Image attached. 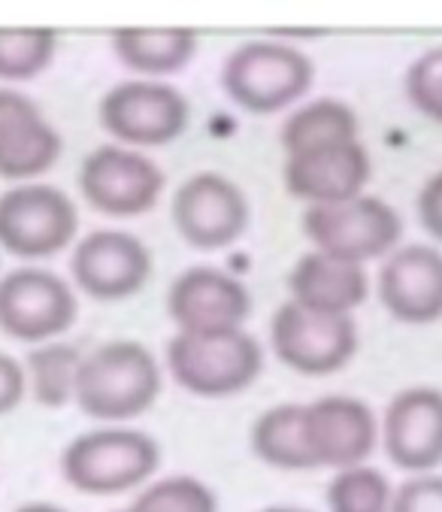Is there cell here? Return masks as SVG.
Returning <instances> with one entry per match:
<instances>
[{
	"label": "cell",
	"instance_id": "cell-1",
	"mask_svg": "<svg viewBox=\"0 0 442 512\" xmlns=\"http://www.w3.org/2000/svg\"><path fill=\"white\" fill-rule=\"evenodd\" d=\"M161 367L137 340H113L82 355L73 400L88 419L128 422L155 406Z\"/></svg>",
	"mask_w": 442,
	"mask_h": 512
},
{
	"label": "cell",
	"instance_id": "cell-2",
	"mask_svg": "<svg viewBox=\"0 0 442 512\" xmlns=\"http://www.w3.org/2000/svg\"><path fill=\"white\" fill-rule=\"evenodd\" d=\"M161 467L155 437L134 428H97L67 443L61 473L70 488L91 497H113L143 488Z\"/></svg>",
	"mask_w": 442,
	"mask_h": 512
},
{
	"label": "cell",
	"instance_id": "cell-3",
	"mask_svg": "<svg viewBox=\"0 0 442 512\" xmlns=\"http://www.w3.org/2000/svg\"><path fill=\"white\" fill-rule=\"evenodd\" d=\"M315 67L309 55L288 43L255 40L234 49L221 67V88L252 116H273L312 88Z\"/></svg>",
	"mask_w": 442,
	"mask_h": 512
},
{
	"label": "cell",
	"instance_id": "cell-4",
	"mask_svg": "<svg viewBox=\"0 0 442 512\" xmlns=\"http://www.w3.org/2000/svg\"><path fill=\"white\" fill-rule=\"evenodd\" d=\"M173 379L197 397H234L264 370V352L246 331L228 334H179L167 343Z\"/></svg>",
	"mask_w": 442,
	"mask_h": 512
},
{
	"label": "cell",
	"instance_id": "cell-5",
	"mask_svg": "<svg viewBox=\"0 0 442 512\" xmlns=\"http://www.w3.org/2000/svg\"><path fill=\"white\" fill-rule=\"evenodd\" d=\"M303 234L315 252L346 264L388 258L403 237V222L388 200L361 194L334 207H306Z\"/></svg>",
	"mask_w": 442,
	"mask_h": 512
},
{
	"label": "cell",
	"instance_id": "cell-6",
	"mask_svg": "<svg viewBox=\"0 0 442 512\" xmlns=\"http://www.w3.org/2000/svg\"><path fill=\"white\" fill-rule=\"evenodd\" d=\"M79 231V210L67 191L46 182H22L0 194V249L16 258H52Z\"/></svg>",
	"mask_w": 442,
	"mask_h": 512
},
{
	"label": "cell",
	"instance_id": "cell-7",
	"mask_svg": "<svg viewBox=\"0 0 442 512\" xmlns=\"http://www.w3.org/2000/svg\"><path fill=\"white\" fill-rule=\"evenodd\" d=\"M97 119L119 146H167L185 134L191 107L170 82L128 79L103 94Z\"/></svg>",
	"mask_w": 442,
	"mask_h": 512
},
{
	"label": "cell",
	"instance_id": "cell-8",
	"mask_svg": "<svg viewBox=\"0 0 442 512\" xmlns=\"http://www.w3.org/2000/svg\"><path fill=\"white\" fill-rule=\"evenodd\" d=\"M164 182V170L149 155L119 143L97 146L79 167V191L85 203L113 219L149 213L164 191Z\"/></svg>",
	"mask_w": 442,
	"mask_h": 512
},
{
	"label": "cell",
	"instance_id": "cell-9",
	"mask_svg": "<svg viewBox=\"0 0 442 512\" xmlns=\"http://www.w3.org/2000/svg\"><path fill=\"white\" fill-rule=\"evenodd\" d=\"M79 297L67 279L43 267H19L0 279V331L22 343H49L73 328Z\"/></svg>",
	"mask_w": 442,
	"mask_h": 512
},
{
	"label": "cell",
	"instance_id": "cell-10",
	"mask_svg": "<svg viewBox=\"0 0 442 512\" xmlns=\"http://www.w3.org/2000/svg\"><path fill=\"white\" fill-rule=\"evenodd\" d=\"M170 216L188 246L200 252H218L234 246L246 234L252 210L237 182L206 170L179 185Z\"/></svg>",
	"mask_w": 442,
	"mask_h": 512
},
{
	"label": "cell",
	"instance_id": "cell-11",
	"mask_svg": "<svg viewBox=\"0 0 442 512\" xmlns=\"http://www.w3.org/2000/svg\"><path fill=\"white\" fill-rule=\"evenodd\" d=\"M276 358L303 376H330L343 370L358 352V328L352 316H321L297 303H282L270 322Z\"/></svg>",
	"mask_w": 442,
	"mask_h": 512
},
{
	"label": "cell",
	"instance_id": "cell-12",
	"mask_svg": "<svg viewBox=\"0 0 442 512\" xmlns=\"http://www.w3.org/2000/svg\"><path fill=\"white\" fill-rule=\"evenodd\" d=\"M303 443L312 467L349 470L367 464L379 443L373 409L346 394H327L303 403Z\"/></svg>",
	"mask_w": 442,
	"mask_h": 512
},
{
	"label": "cell",
	"instance_id": "cell-13",
	"mask_svg": "<svg viewBox=\"0 0 442 512\" xmlns=\"http://www.w3.org/2000/svg\"><path fill=\"white\" fill-rule=\"evenodd\" d=\"M167 313L179 334L243 331L252 316L249 288L218 267H191L179 273L167 294Z\"/></svg>",
	"mask_w": 442,
	"mask_h": 512
},
{
	"label": "cell",
	"instance_id": "cell-14",
	"mask_svg": "<svg viewBox=\"0 0 442 512\" xmlns=\"http://www.w3.org/2000/svg\"><path fill=\"white\" fill-rule=\"evenodd\" d=\"M70 273L79 291L94 300H128L149 282L152 252L128 231H91L76 243Z\"/></svg>",
	"mask_w": 442,
	"mask_h": 512
},
{
	"label": "cell",
	"instance_id": "cell-15",
	"mask_svg": "<svg viewBox=\"0 0 442 512\" xmlns=\"http://www.w3.org/2000/svg\"><path fill=\"white\" fill-rule=\"evenodd\" d=\"M373 161L361 140L318 143L285 158V185L306 207H334L364 194Z\"/></svg>",
	"mask_w": 442,
	"mask_h": 512
},
{
	"label": "cell",
	"instance_id": "cell-16",
	"mask_svg": "<svg viewBox=\"0 0 442 512\" xmlns=\"http://www.w3.org/2000/svg\"><path fill=\"white\" fill-rule=\"evenodd\" d=\"M382 443L394 467L430 473L442 464V391L415 385L400 391L382 419Z\"/></svg>",
	"mask_w": 442,
	"mask_h": 512
},
{
	"label": "cell",
	"instance_id": "cell-17",
	"mask_svg": "<svg viewBox=\"0 0 442 512\" xmlns=\"http://www.w3.org/2000/svg\"><path fill=\"white\" fill-rule=\"evenodd\" d=\"M64 140L34 100L16 88H0V179L31 182L61 158Z\"/></svg>",
	"mask_w": 442,
	"mask_h": 512
},
{
	"label": "cell",
	"instance_id": "cell-18",
	"mask_svg": "<svg viewBox=\"0 0 442 512\" xmlns=\"http://www.w3.org/2000/svg\"><path fill=\"white\" fill-rule=\"evenodd\" d=\"M379 300L403 325L442 319V252L433 246H397L379 270Z\"/></svg>",
	"mask_w": 442,
	"mask_h": 512
},
{
	"label": "cell",
	"instance_id": "cell-19",
	"mask_svg": "<svg viewBox=\"0 0 442 512\" xmlns=\"http://www.w3.org/2000/svg\"><path fill=\"white\" fill-rule=\"evenodd\" d=\"M288 288L291 303L309 313L352 316V310H358L370 294V276L361 264H346L312 249L291 267Z\"/></svg>",
	"mask_w": 442,
	"mask_h": 512
},
{
	"label": "cell",
	"instance_id": "cell-20",
	"mask_svg": "<svg viewBox=\"0 0 442 512\" xmlns=\"http://www.w3.org/2000/svg\"><path fill=\"white\" fill-rule=\"evenodd\" d=\"M200 40L194 31H116L113 52L116 58L149 79L173 76L191 64L197 55Z\"/></svg>",
	"mask_w": 442,
	"mask_h": 512
},
{
	"label": "cell",
	"instance_id": "cell-21",
	"mask_svg": "<svg viewBox=\"0 0 442 512\" xmlns=\"http://www.w3.org/2000/svg\"><path fill=\"white\" fill-rule=\"evenodd\" d=\"M255 455L276 470H315L303 443V406L279 403L258 416L252 428Z\"/></svg>",
	"mask_w": 442,
	"mask_h": 512
},
{
	"label": "cell",
	"instance_id": "cell-22",
	"mask_svg": "<svg viewBox=\"0 0 442 512\" xmlns=\"http://www.w3.org/2000/svg\"><path fill=\"white\" fill-rule=\"evenodd\" d=\"M334 140H358V116L337 97L312 100V104L300 107L282 128L285 155Z\"/></svg>",
	"mask_w": 442,
	"mask_h": 512
},
{
	"label": "cell",
	"instance_id": "cell-23",
	"mask_svg": "<svg viewBox=\"0 0 442 512\" xmlns=\"http://www.w3.org/2000/svg\"><path fill=\"white\" fill-rule=\"evenodd\" d=\"M82 352L70 343H43L28 352L25 361V379L31 385V394L40 406L61 409L76 394V376H79Z\"/></svg>",
	"mask_w": 442,
	"mask_h": 512
},
{
	"label": "cell",
	"instance_id": "cell-24",
	"mask_svg": "<svg viewBox=\"0 0 442 512\" xmlns=\"http://www.w3.org/2000/svg\"><path fill=\"white\" fill-rule=\"evenodd\" d=\"M394 488L388 476L370 464L340 470L327 485L330 512H391Z\"/></svg>",
	"mask_w": 442,
	"mask_h": 512
},
{
	"label": "cell",
	"instance_id": "cell-25",
	"mask_svg": "<svg viewBox=\"0 0 442 512\" xmlns=\"http://www.w3.org/2000/svg\"><path fill=\"white\" fill-rule=\"evenodd\" d=\"M55 52V31H0V79L28 82L52 64Z\"/></svg>",
	"mask_w": 442,
	"mask_h": 512
},
{
	"label": "cell",
	"instance_id": "cell-26",
	"mask_svg": "<svg viewBox=\"0 0 442 512\" xmlns=\"http://www.w3.org/2000/svg\"><path fill=\"white\" fill-rule=\"evenodd\" d=\"M128 512H218V497L194 476H167L143 485Z\"/></svg>",
	"mask_w": 442,
	"mask_h": 512
},
{
	"label": "cell",
	"instance_id": "cell-27",
	"mask_svg": "<svg viewBox=\"0 0 442 512\" xmlns=\"http://www.w3.org/2000/svg\"><path fill=\"white\" fill-rule=\"evenodd\" d=\"M406 97L421 116L442 125V46L427 49L409 64Z\"/></svg>",
	"mask_w": 442,
	"mask_h": 512
},
{
	"label": "cell",
	"instance_id": "cell-28",
	"mask_svg": "<svg viewBox=\"0 0 442 512\" xmlns=\"http://www.w3.org/2000/svg\"><path fill=\"white\" fill-rule=\"evenodd\" d=\"M391 512H442V476L418 473L394 488Z\"/></svg>",
	"mask_w": 442,
	"mask_h": 512
},
{
	"label": "cell",
	"instance_id": "cell-29",
	"mask_svg": "<svg viewBox=\"0 0 442 512\" xmlns=\"http://www.w3.org/2000/svg\"><path fill=\"white\" fill-rule=\"evenodd\" d=\"M25 394H28L25 367L13 355L0 352V416L13 413V409L25 400Z\"/></svg>",
	"mask_w": 442,
	"mask_h": 512
},
{
	"label": "cell",
	"instance_id": "cell-30",
	"mask_svg": "<svg viewBox=\"0 0 442 512\" xmlns=\"http://www.w3.org/2000/svg\"><path fill=\"white\" fill-rule=\"evenodd\" d=\"M418 222L433 240L442 243V170L433 173L418 191Z\"/></svg>",
	"mask_w": 442,
	"mask_h": 512
},
{
	"label": "cell",
	"instance_id": "cell-31",
	"mask_svg": "<svg viewBox=\"0 0 442 512\" xmlns=\"http://www.w3.org/2000/svg\"><path fill=\"white\" fill-rule=\"evenodd\" d=\"M13 512H67L64 506H58V503H46V500H34V503H22L19 509H13Z\"/></svg>",
	"mask_w": 442,
	"mask_h": 512
},
{
	"label": "cell",
	"instance_id": "cell-32",
	"mask_svg": "<svg viewBox=\"0 0 442 512\" xmlns=\"http://www.w3.org/2000/svg\"><path fill=\"white\" fill-rule=\"evenodd\" d=\"M258 512H312V509H303V506H288V503H279V506H264Z\"/></svg>",
	"mask_w": 442,
	"mask_h": 512
},
{
	"label": "cell",
	"instance_id": "cell-33",
	"mask_svg": "<svg viewBox=\"0 0 442 512\" xmlns=\"http://www.w3.org/2000/svg\"><path fill=\"white\" fill-rule=\"evenodd\" d=\"M116 512H128V509H116Z\"/></svg>",
	"mask_w": 442,
	"mask_h": 512
}]
</instances>
